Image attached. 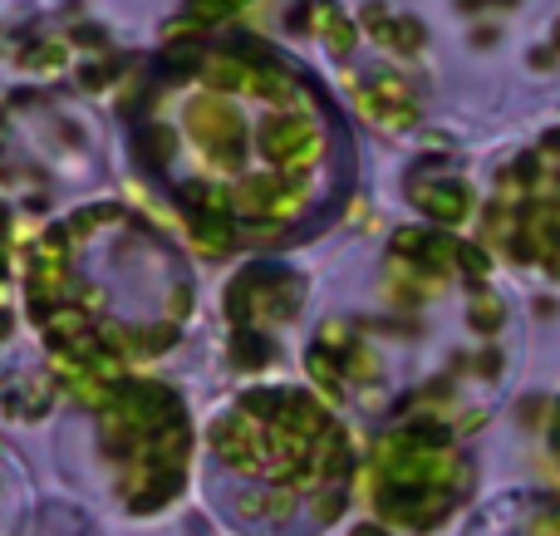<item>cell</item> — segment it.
I'll use <instances>...</instances> for the list:
<instances>
[{
    "mask_svg": "<svg viewBox=\"0 0 560 536\" xmlns=\"http://www.w3.org/2000/svg\"><path fill=\"white\" fill-rule=\"evenodd\" d=\"M212 463L242 527L319 536L354 488V448L305 389H256L212 423Z\"/></svg>",
    "mask_w": 560,
    "mask_h": 536,
    "instance_id": "cell-1",
    "label": "cell"
},
{
    "mask_svg": "<svg viewBox=\"0 0 560 536\" xmlns=\"http://www.w3.org/2000/svg\"><path fill=\"white\" fill-rule=\"evenodd\" d=\"M551 458H556V468H560V404H556V413H551Z\"/></svg>",
    "mask_w": 560,
    "mask_h": 536,
    "instance_id": "cell-2",
    "label": "cell"
}]
</instances>
